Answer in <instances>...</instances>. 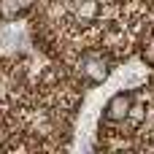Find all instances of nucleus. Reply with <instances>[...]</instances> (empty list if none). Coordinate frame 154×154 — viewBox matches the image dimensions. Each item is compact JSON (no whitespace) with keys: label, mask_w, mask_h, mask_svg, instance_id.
<instances>
[{"label":"nucleus","mask_w":154,"mask_h":154,"mask_svg":"<svg viewBox=\"0 0 154 154\" xmlns=\"http://www.w3.org/2000/svg\"><path fill=\"white\" fill-rule=\"evenodd\" d=\"M81 76H84L89 84H103V81L111 76V60L103 57L100 51L84 54V60H81Z\"/></svg>","instance_id":"obj_1"},{"label":"nucleus","mask_w":154,"mask_h":154,"mask_svg":"<svg viewBox=\"0 0 154 154\" xmlns=\"http://www.w3.org/2000/svg\"><path fill=\"white\" fill-rule=\"evenodd\" d=\"M130 106H133L130 92H116V95H111L108 103H106V119H108V122H125L127 114H130Z\"/></svg>","instance_id":"obj_2"},{"label":"nucleus","mask_w":154,"mask_h":154,"mask_svg":"<svg viewBox=\"0 0 154 154\" xmlns=\"http://www.w3.org/2000/svg\"><path fill=\"white\" fill-rule=\"evenodd\" d=\"M73 16L81 24H89V22L100 19V0H76L73 3Z\"/></svg>","instance_id":"obj_3"},{"label":"nucleus","mask_w":154,"mask_h":154,"mask_svg":"<svg viewBox=\"0 0 154 154\" xmlns=\"http://www.w3.org/2000/svg\"><path fill=\"white\" fill-rule=\"evenodd\" d=\"M143 119H146V106H143V103H133V106H130V114H127L125 122H127L130 127H141Z\"/></svg>","instance_id":"obj_4"},{"label":"nucleus","mask_w":154,"mask_h":154,"mask_svg":"<svg viewBox=\"0 0 154 154\" xmlns=\"http://www.w3.org/2000/svg\"><path fill=\"white\" fill-rule=\"evenodd\" d=\"M0 11H3V16H14V14L22 11V8H19L16 0H3V3H0Z\"/></svg>","instance_id":"obj_5"},{"label":"nucleus","mask_w":154,"mask_h":154,"mask_svg":"<svg viewBox=\"0 0 154 154\" xmlns=\"http://www.w3.org/2000/svg\"><path fill=\"white\" fill-rule=\"evenodd\" d=\"M16 3H19V8H22V11H27V8H32V3H35V0H16Z\"/></svg>","instance_id":"obj_6"}]
</instances>
